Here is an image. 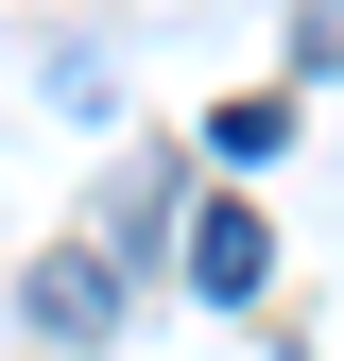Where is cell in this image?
Returning a JSON list of instances; mask_svg holds the SVG:
<instances>
[{
  "instance_id": "1",
  "label": "cell",
  "mask_w": 344,
  "mask_h": 361,
  "mask_svg": "<svg viewBox=\"0 0 344 361\" xmlns=\"http://www.w3.org/2000/svg\"><path fill=\"white\" fill-rule=\"evenodd\" d=\"M35 327H52V344H104L121 327V258H35Z\"/></svg>"
},
{
  "instance_id": "2",
  "label": "cell",
  "mask_w": 344,
  "mask_h": 361,
  "mask_svg": "<svg viewBox=\"0 0 344 361\" xmlns=\"http://www.w3.org/2000/svg\"><path fill=\"white\" fill-rule=\"evenodd\" d=\"M190 276L224 293V310H241L258 276H276V241H258V207H207V224H190Z\"/></svg>"
}]
</instances>
